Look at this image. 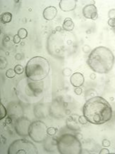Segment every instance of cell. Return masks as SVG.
<instances>
[{"mask_svg": "<svg viewBox=\"0 0 115 154\" xmlns=\"http://www.w3.org/2000/svg\"><path fill=\"white\" fill-rule=\"evenodd\" d=\"M110 145L111 143L109 140L104 139L102 140V146H104V147H109V146H110Z\"/></svg>", "mask_w": 115, "mask_h": 154, "instance_id": "cell-27", "label": "cell"}, {"mask_svg": "<svg viewBox=\"0 0 115 154\" xmlns=\"http://www.w3.org/2000/svg\"><path fill=\"white\" fill-rule=\"evenodd\" d=\"M13 42H14V44H19L21 42V38L19 37L18 34H15L13 37Z\"/></svg>", "mask_w": 115, "mask_h": 154, "instance_id": "cell-23", "label": "cell"}, {"mask_svg": "<svg viewBox=\"0 0 115 154\" xmlns=\"http://www.w3.org/2000/svg\"><path fill=\"white\" fill-rule=\"evenodd\" d=\"M7 60H6L4 58L1 57V69H4L7 66H5V64H7Z\"/></svg>", "mask_w": 115, "mask_h": 154, "instance_id": "cell-26", "label": "cell"}, {"mask_svg": "<svg viewBox=\"0 0 115 154\" xmlns=\"http://www.w3.org/2000/svg\"><path fill=\"white\" fill-rule=\"evenodd\" d=\"M43 83L41 82H34L28 79H23L20 84L18 85V90L20 95L23 96H25V100L31 101L32 98L41 97L43 93ZM24 100V101H25Z\"/></svg>", "mask_w": 115, "mask_h": 154, "instance_id": "cell-5", "label": "cell"}, {"mask_svg": "<svg viewBox=\"0 0 115 154\" xmlns=\"http://www.w3.org/2000/svg\"><path fill=\"white\" fill-rule=\"evenodd\" d=\"M50 63L42 57H34L26 63L25 74L26 78L34 82H41L49 74Z\"/></svg>", "mask_w": 115, "mask_h": 154, "instance_id": "cell-3", "label": "cell"}, {"mask_svg": "<svg viewBox=\"0 0 115 154\" xmlns=\"http://www.w3.org/2000/svg\"><path fill=\"white\" fill-rule=\"evenodd\" d=\"M47 131H48V134H49V136H53L57 134L58 128H55V127H49V128H48Z\"/></svg>", "mask_w": 115, "mask_h": 154, "instance_id": "cell-19", "label": "cell"}, {"mask_svg": "<svg viewBox=\"0 0 115 154\" xmlns=\"http://www.w3.org/2000/svg\"><path fill=\"white\" fill-rule=\"evenodd\" d=\"M16 73L15 72L14 69H9L7 71V72H6V76L9 79L14 78V77L16 76Z\"/></svg>", "mask_w": 115, "mask_h": 154, "instance_id": "cell-18", "label": "cell"}, {"mask_svg": "<svg viewBox=\"0 0 115 154\" xmlns=\"http://www.w3.org/2000/svg\"><path fill=\"white\" fill-rule=\"evenodd\" d=\"M70 82L74 87H80L83 85L84 82H85V78L84 76L81 73H74L73 74L70 76Z\"/></svg>", "mask_w": 115, "mask_h": 154, "instance_id": "cell-11", "label": "cell"}, {"mask_svg": "<svg viewBox=\"0 0 115 154\" xmlns=\"http://www.w3.org/2000/svg\"><path fill=\"white\" fill-rule=\"evenodd\" d=\"M69 124H70V126H68L69 128H70V129H74V130L79 129V126L77 125L76 123L74 122L72 117H70V118H69L68 120H67V125H69Z\"/></svg>", "mask_w": 115, "mask_h": 154, "instance_id": "cell-15", "label": "cell"}, {"mask_svg": "<svg viewBox=\"0 0 115 154\" xmlns=\"http://www.w3.org/2000/svg\"><path fill=\"white\" fill-rule=\"evenodd\" d=\"M36 146L26 139H17L9 146L8 154H38Z\"/></svg>", "mask_w": 115, "mask_h": 154, "instance_id": "cell-6", "label": "cell"}, {"mask_svg": "<svg viewBox=\"0 0 115 154\" xmlns=\"http://www.w3.org/2000/svg\"><path fill=\"white\" fill-rule=\"evenodd\" d=\"M76 6L77 0H60L59 3L60 9L63 11H73Z\"/></svg>", "mask_w": 115, "mask_h": 154, "instance_id": "cell-10", "label": "cell"}, {"mask_svg": "<svg viewBox=\"0 0 115 154\" xmlns=\"http://www.w3.org/2000/svg\"><path fill=\"white\" fill-rule=\"evenodd\" d=\"M48 127L43 121H35L30 125L28 136L36 143H42L48 138Z\"/></svg>", "mask_w": 115, "mask_h": 154, "instance_id": "cell-7", "label": "cell"}, {"mask_svg": "<svg viewBox=\"0 0 115 154\" xmlns=\"http://www.w3.org/2000/svg\"><path fill=\"white\" fill-rule=\"evenodd\" d=\"M109 153H110V151H109L107 149H102L100 152H99V154H109Z\"/></svg>", "mask_w": 115, "mask_h": 154, "instance_id": "cell-28", "label": "cell"}, {"mask_svg": "<svg viewBox=\"0 0 115 154\" xmlns=\"http://www.w3.org/2000/svg\"><path fill=\"white\" fill-rule=\"evenodd\" d=\"M31 124V121L26 117H19L16 121L14 125V128L16 134L22 136H28Z\"/></svg>", "mask_w": 115, "mask_h": 154, "instance_id": "cell-8", "label": "cell"}, {"mask_svg": "<svg viewBox=\"0 0 115 154\" xmlns=\"http://www.w3.org/2000/svg\"><path fill=\"white\" fill-rule=\"evenodd\" d=\"M108 16L110 19H115V9H112L109 11Z\"/></svg>", "mask_w": 115, "mask_h": 154, "instance_id": "cell-22", "label": "cell"}, {"mask_svg": "<svg viewBox=\"0 0 115 154\" xmlns=\"http://www.w3.org/2000/svg\"><path fill=\"white\" fill-rule=\"evenodd\" d=\"M74 92L75 93L76 95L80 96V95H81L82 93V89L80 87H77V88H75Z\"/></svg>", "mask_w": 115, "mask_h": 154, "instance_id": "cell-25", "label": "cell"}, {"mask_svg": "<svg viewBox=\"0 0 115 154\" xmlns=\"http://www.w3.org/2000/svg\"><path fill=\"white\" fill-rule=\"evenodd\" d=\"M78 121H79L80 124L82 125H85L88 122L87 119H86L84 116H79V118H78Z\"/></svg>", "mask_w": 115, "mask_h": 154, "instance_id": "cell-21", "label": "cell"}, {"mask_svg": "<svg viewBox=\"0 0 115 154\" xmlns=\"http://www.w3.org/2000/svg\"><path fill=\"white\" fill-rule=\"evenodd\" d=\"M113 32H114V34H115V27L114 28H113Z\"/></svg>", "mask_w": 115, "mask_h": 154, "instance_id": "cell-30", "label": "cell"}, {"mask_svg": "<svg viewBox=\"0 0 115 154\" xmlns=\"http://www.w3.org/2000/svg\"><path fill=\"white\" fill-rule=\"evenodd\" d=\"M82 14L86 19H92V20H96L98 18V13H97V9L95 5H87L82 9Z\"/></svg>", "mask_w": 115, "mask_h": 154, "instance_id": "cell-9", "label": "cell"}, {"mask_svg": "<svg viewBox=\"0 0 115 154\" xmlns=\"http://www.w3.org/2000/svg\"><path fill=\"white\" fill-rule=\"evenodd\" d=\"M83 116L92 124H106L112 119V109L110 103L102 96H94L88 99L82 107Z\"/></svg>", "mask_w": 115, "mask_h": 154, "instance_id": "cell-1", "label": "cell"}, {"mask_svg": "<svg viewBox=\"0 0 115 154\" xmlns=\"http://www.w3.org/2000/svg\"><path fill=\"white\" fill-rule=\"evenodd\" d=\"M58 13L57 9L53 6H50L44 9L43 11V17L46 20L51 21L56 17Z\"/></svg>", "mask_w": 115, "mask_h": 154, "instance_id": "cell-12", "label": "cell"}, {"mask_svg": "<svg viewBox=\"0 0 115 154\" xmlns=\"http://www.w3.org/2000/svg\"><path fill=\"white\" fill-rule=\"evenodd\" d=\"M11 122H12V119H11L10 116H8L7 119H6L5 123H6V124H10Z\"/></svg>", "mask_w": 115, "mask_h": 154, "instance_id": "cell-29", "label": "cell"}, {"mask_svg": "<svg viewBox=\"0 0 115 154\" xmlns=\"http://www.w3.org/2000/svg\"><path fill=\"white\" fill-rule=\"evenodd\" d=\"M57 149L60 154H81L82 144L75 135L63 134L57 139Z\"/></svg>", "mask_w": 115, "mask_h": 154, "instance_id": "cell-4", "label": "cell"}, {"mask_svg": "<svg viewBox=\"0 0 115 154\" xmlns=\"http://www.w3.org/2000/svg\"><path fill=\"white\" fill-rule=\"evenodd\" d=\"M108 24L111 27L114 28L115 27V19H109L108 20Z\"/></svg>", "mask_w": 115, "mask_h": 154, "instance_id": "cell-24", "label": "cell"}, {"mask_svg": "<svg viewBox=\"0 0 115 154\" xmlns=\"http://www.w3.org/2000/svg\"><path fill=\"white\" fill-rule=\"evenodd\" d=\"M75 27L74 22H72V19L70 18H66L64 20L63 24V30L66 31V32H71L73 30Z\"/></svg>", "mask_w": 115, "mask_h": 154, "instance_id": "cell-13", "label": "cell"}, {"mask_svg": "<svg viewBox=\"0 0 115 154\" xmlns=\"http://www.w3.org/2000/svg\"><path fill=\"white\" fill-rule=\"evenodd\" d=\"M14 69L15 72L16 73V74H22L24 72V67H23L22 65H20V64L16 65V66L14 67Z\"/></svg>", "mask_w": 115, "mask_h": 154, "instance_id": "cell-20", "label": "cell"}, {"mask_svg": "<svg viewBox=\"0 0 115 154\" xmlns=\"http://www.w3.org/2000/svg\"><path fill=\"white\" fill-rule=\"evenodd\" d=\"M7 114V109H6L2 103H1V104H0V119L2 120L3 119H4Z\"/></svg>", "mask_w": 115, "mask_h": 154, "instance_id": "cell-17", "label": "cell"}, {"mask_svg": "<svg viewBox=\"0 0 115 154\" xmlns=\"http://www.w3.org/2000/svg\"><path fill=\"white\" fill-rule=\"evenodd\" d=\"M114 61V56L110 49L98 47L95 48L88 56L87 63L93 72L107 74L112 69Z\"/></svg>", "mask_w": 115, "mask_h": 154, "instance_id": "cell-2", "label": "cell"}, {"mask_svg": "<svg viewBox=\"0 0 115 154\" xmlns=\"http://www.w3.org/2000/svg\"><path fill=\"white\" fill-rule=\"evenodd\" d=\"M17 34H18L19 37L21 38V39H24V38H26V37H27L28 32L26 29L22 28V29H19Z\"/></svg>", "mask_w": 115, "mask_h": 154, "instance_id": "cell-16", "label": "cell"}, {"mask_svg": "<svg viewBox=\"0 0 115 154\" xmlns=\"http://www.w3.org/2000/svg\"><path fill=\"white\" fill-rule=\"evenodd\" d=\"M12 19V14L10 12L3 13L1 15V22L3 24H7V23L10 22Z\"/></svg>", "mask_w": 115, "mask_h": 154, "instance_id": "cell-14", "label": "cell"}]
</instances>
